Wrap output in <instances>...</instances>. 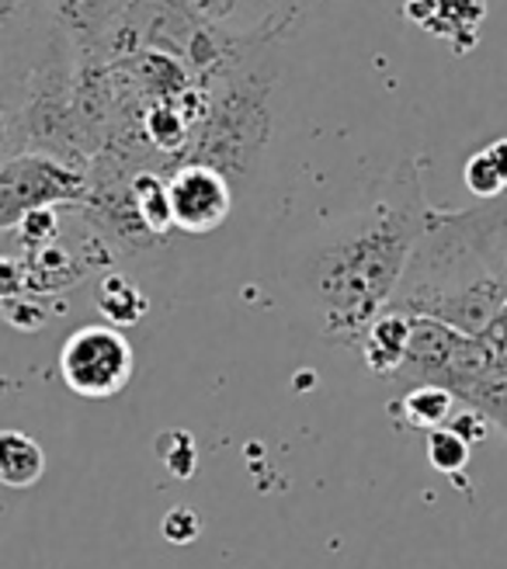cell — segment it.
Masks as SVG:
<instances>
[{
	"mask_svg": "<svg viewBox=\"0 0 507 569\" xmlns=\"http://www.w3.org/2000/svg\"><path fill=\"white\" fill-rule=\"evenodd\" d=\"M425 222L420 170L404 160L376 198L320 226L292 253L289 289L327 340L361 348L365 330L397 296Z\"/></svg>",
	"mask_w": 507,
	"mask_h": 569,
	"instance_id": "obj_1",
	"label": "cell"
},
{
	"mask_svg": "<svg viewBox=\"0 0 507 569\" xmlns=\"http://www.w3.org/2000/svg\"><path fill=\"white\" fill-rule=\"evenodd\" d=\"M392 309L484 337L507 309V194L473 209H428Z\"/></svg>",
	"mask_w": 507,
	"mask_h": 569,
	"instance_id": "obj_2",
	"label": "cell"
},
{
	"mask_svg": "<svg viewBox=\"0 0 507 569\" xmlns=\"http://www.w3.org/2000/svg\"><path fill=\"white\" fill-rule=\"evenodd\" d=\"M490 368L494 351L484 337H469L435 317H414L407 358L389 376V382L400 386L404 392L414 386H441L466 403L469 392L484 382Z\"/></svg>",
	"mask_w": 507,
	"mask_h": 569,
	"instance_id": "obj_3",
	"label": "cell"
},
{
	"mask_svg": "<svg viewBox=\"0 0 507 569\" xmlns=\"http://www.w3.org/2000/svg\"><path fill=\"white\" fill-rule=\"evenodd\" d=\"M265 88L268 83L254 70H237L227 77L216 108L209 111L199 160L216 163L227 174H247L268 139Z\"/></svg>",
	"mask_w": 507,
	"mask_h": 569,
	"instance_id": "obj_4",
	"label": "cell"
},
{
	"mask_svg": "<svg viewBox=\"0 0 507 569\" xmlns=\"http://www.w3.org/2000/svg\"><path fill=\"white\" fill-rule=\"evenodd\" d=\"M136 372V355L116 323H88L67 337L60 351V379L83 400H111Z\"/></svg>",
	"mask_w": 507,
	"mask_h": 569,
	"instance_id": "obj_5",
	"label": "cell"
},
{
	"mask_svg": "<svg viewBox=\"0 0 507 569\" xmlns=\"http://www.w3.org/2000/svg\"><path fill=\"white\" fill-rule=\"evenodd\" d=\"M88 191L83 170L67 167L56 153H21L8 157L0 170V226L11 233L14 226L36 209H52Z\"/></svg>",
	"mask_w": 507,
	"mask_h": 569,
	"instance_id": "obj_6",
	"label": "cell"
},
{
	"mask_svg": "<svg viewBox=\"0 0 507 569\" xmlns=\"http://www.w3.org/2000/svg\"><path fill=\"white\" fill-rule=\"evenodd\" d=\"M167 202H171L175 230L188 237H206L230 219L233 181L216 163L191 160L167 178Z\"/></svg>",
	"mask_w": 507,
	"mask_h": 569,
	"instance_id": "obj_7",
	"label": "cell"
},
{
	"mask_svg": "<svg viewBox=\"0 0 507 569\" xmlns=\"http://www.w3.org/2000/svg\"><path fill=\"white\" fill-rule=\"evenodd\" d=\"M191 11L227 39L261 42L286 28L306 0H188Z\"/></svg>",
	"mask_w": 507,
	"mask_h": 569,
	"instance_id": "obj_8",
	"label": "cell"
},
{
	"mask_svg": "<svg viewBox=\"0 0 507 569\" xmlns=\"http://www.w3.org/2000/svg\"><path fill=\"white\" fill-rule=\"evenodd\" d=\"M129 0H46V11L80 60H98L119 32Z\"/></svg>",
	"mask_w": 507,
	"mask_h": 569,
	"instance_id": "obj_9",
	"label": "cell"
},
{
	"mask_svg": "<svg viewBox=\"0 0 507 569\" xmlns=\"http://www.w3.org/2000/svg\"><path fill=\"white\" fill-rule=\"evenodd\" d=\"M404 14L428 28L431 36L448 39L456 52H466L476 46V32L487 14V0H407Z\"/></svg>",
	"mask_w": 507,
	"mask_h": 569,
	"instance_id": "obj_10",
	"label": "cell"
},
{
	"mask_svg": "<svg viewBox=\"0 0 507 569\" xmlns=\"http://www.w3.org/2000/svg\"><path fill=\"white\" fill-rule=\"evenodd\" d=\"M410 333H414V317H410V312H400V309L386 306L379 317L372 320V327L365 330V337H361L358 351H361L365 368H369L372 376L389 379L404 365V358H407Z\"/></svg>",
	"mask_w": 507,
	"mask_h": 569,
	"instance_id": "obj_11",
	"label": "cell"
},
{
	"mask_svg": "<svg viewBox=\"0 0 507 569\" xmlns=\"http://www.w3.org/2000/svg\"><path fill=\"white\" fill-rule=\"evenodd\" d=\"M42 472H46V455L39 441L8 427V431L0 435V479H4V487L28 490L42 479Z\"/></svg>",
	"mask_w": 507,
	"mask_h": 569,
	"instance_id": "obj_12",
	"label": "cell"
},
{
	"mask_svg": "<svg viewBox=\"0 0 507 569\" xmlns=\"http://www.w3.org/2000/svg\"><path fill=\"white\" fill-rule=\"evenodd\" d=\"M95 302L101 309V317L111 320L116 327H132L150 312V299L139 284L126 274H105L95 284Z\"/></svg>",
	"mask_w": 507,
	"mask_h": 569,
	"instance_id": "obj_13",
	"label": "cell"
},
{
	"mask_svg": "<svg viewBox=\"0 0 507 569\" xmlns=\"http://www.w3.org/2000/svg\"><path fill=\"white\" fill-rule=\"evenodd\" d=\"M463 184L473 198L507 194V136L490 139L463 163Z\"/></svg>",
	"mask_w": 507,
	"mask_h": 569,
	"instance_id": "obj_14",
	"label": "cell"
},
{
	"mask_svg": "<svg viewBox=\"0 0 507 569\" xmlns=\"http://www.w3.org/2000/svg\"><path fill=\"white\" fill-rule=\"evenodd\" d=\"M456 400L459 396L441 386H414L400 396L392 410H397L400 420L414 427V431H438V427H445L448 417H453Z\"/></svg>",
	"mask_w": 507,
	"mask_h": 569,
	"instance_id": "obj_15",
	"label": "cell"
},
{
	"mask_svg": "<svg viewBox=\"0 0 507 569\" xmlns=\"http://www.w3.org/2000/svg\"><path fill=\"white\" fill-rule=\"evenodd\" d=\"M132 209H136V219L147 226V233L163 237L167 230H175L171 202H167V178H157L150 170H143V174L132 181Z\"/></svg>",
	"mask_w": 507,
	"mask_h": 569,
	"instance_id": "obj_16",
	"label": "cell"
},
{
	"mask_svg": "<svg viewBox=\"0 0 507 569\" xmlns=\"http://www.w3.org/2000/svg\"><path fill=\"white\" fill-rule=\"evenodd\" d=\"M473 410H480L490 423H497L500 431L507 435V365H497L484 376V382L469 392L466 400Z\"/></svg>",
	"mask_w": 507,
	"mask_h": 569,
	"instance_id": "obj_17",
	"label": "cell"
},
{
	"mask_svg": "<svg viewBox=\"0 0 507 569\" xmlns=\"http://www.w3.org/2000/svg\"><path fill=\"white\" fill-rule=\"evenodd\" d=\"M428 462L438 472H463L469 466V438L459 431V427H438V431L428 435Z\"/></svg>",
	"mask_w": 507,
	"mask_h": 569,
	"instance_id": "obj_18",
	"label": "cell"
},
{
	"mask_svg": "<svg viewBox=\"0 0 507 569\" xmlns=\"http://www.w3.org/2000/svg\"><path fill=\"white\" fill-rule=\"evenodd\" d=\"M163 538L167 542H175V546H188V542H195L199 538V531H202V518L195 515L191 507H175V510H167L163 515Z\"/></svg>",
	"mask_w": 507,
	"mask_h": 569,
	"instance_id": "obj_19",
	"label": "cell"
},
{
	"mask_svg": "<svg viewBox=\"0 0 507 569\" xmlns=\"http://www.w3.org/2000/svg\"><path fill=\"white\" fill-rule=\"evenodd\" d=\"M160 459H163V466L171 469L178 479H188L195 469H199V451H195L191 438L181 435V431H178V445H171V448L160 441Z\"/></svg>",
	"mask_w": 507,
	"mask_h": 569,
	"instance_id": "obj_20",
	"label": "cell"
}]
</instances>
